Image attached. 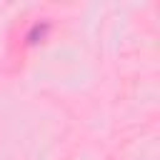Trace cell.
Returning a JSON list of instances; mask_svg holds the SVG:
<instances>
[{
	"mask_svg": "<svg viewBox=\"0 0 160 160\" xmlns=\"http://www.w3.org/2000/svg\"><path fill=\"white\" fill-rule=\"evenodd\" d=\"M48 30H50V25H48L45 20H42V22H35V25L28 30V35H25L28 45H38V42H42L45 35H48Z\"/></svg>",
	"mask_w": 160,
	"mask_h": 160,
	"instance_id": "cell-1",
	"label": "cell"
}]
</instances>
